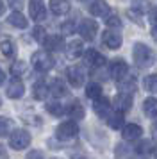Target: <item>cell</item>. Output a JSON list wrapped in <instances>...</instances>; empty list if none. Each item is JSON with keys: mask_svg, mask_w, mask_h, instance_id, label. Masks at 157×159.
<instances>
[{"mask_svg": "<svg viewBox=\"0 0 157 159\" xmlns=\"http://www.w3.org/2000/svg\"><path fill=\"white\" fill-rule=\"evenodd\" d=\"M66 79L73 88H80L86 80V73L80 66H68L66 68Z\"/></svg>", "mask_w": 157, "mask_h": 159, "instance_id": "10", "label": "cell"}, {"mask_svg": "<svg viewBox=\"0 0 157 159\" xmlns=\"http://www.w3.org/2000/svg\"><path fill=\"white\" fill-rule=\"evenodd\" d=\"M127 16H128V18H130L134 23H139V25L143 23V22H141V11H139L137 7H136V9H128V11H127Z\"/></svg>", "mask_w": 157, "mask_h": 159, "instance_id": "34", "label": "cell"}, {"mask_svg": "<svg viewBox=\"0 0 157 159\" xmlns=\"http://www.w3.org/2000/svg\"><path fill=\"white\" fill-rule=\"evenodd\" d=\"M4 80H6V75H4V70L0 68V84H4Z\"/></svg>", "mask_w": 157, "mask_h": 159, "instance_id": "43", "label": "cell"}, {"mask_svg": "<svg viewBox=\"0 0 157 159\" xmlns=\"http://www.w3.org/2000/svg\"><path fill=\"white\" fill-rule=\"evenodd\" d=\"M30 63H32L36 72H39V73H47V72H50V70L54 68V59L50 57L48 50L34 52L32 57H30Z\"/></svg>", "mask_w": 157, "mask_h": 159, "instance_id": "2", "label": "cell"}, {"mask_svg": "<svg viewBox=\"0 0 157 159\" xmlns=\"http://www.w3.org/2000/svg\"><path fill=\"white\" fill-rule=\"evenodd\" d=\"M105 61L107 59L95 48H89V50L84 52V63L87 66H91V68H102L105 65Z\"/></svg>", "mask_w": 157, "mask_h": 159, "instance_id": "13", "label": "cell"}, {"mask_svg": "<svg viewBox=\"0 0 157 159\" xmlns=\"http://www.w3.org/2000/svg\"><path fill=\"white\" fill-rule=\"evenodd\" d=\"M152 29H154V32H157V9L152 11Z\"/></svg>", "mask_w": 157, "mask_h": 159, "instance_id": "37", "label": "cell"}, {"mask_svg": "<svg viewBox=\"0 0 157 159\" xmlns=\"http://www.w3.org/2000/svg\"><path fill=\"white\" fill-rule=\"evenodd\" d=\"M4 13H6V4H4V2L0 0V16L4 15Z\"/></svg>", "mask_w": 157, "mask_h": 159, "instance_id": "41", "label": "cell"}, {"mask_svg": "<svg viewBox=\"0 0 157 159\" xmlns=\"http://www.w3.org/2000/svg\"><path fill=\"white\" fill-rule=\"evenodd\" d=\"M143 84H145V89H146V91H150V93H157V73L148 75Z\"/></svg>", "mask_w": 157, "mask_h": 159, "instance_id": "30", "label": "cell"}, {"mask_svg": "<svg viewBox=\"0 0 157 159\" xmlns=\"http://www.w3.org/2000/svg\"><path fill=\"white\" fill-rule=\"evenodd\" d=\"M66 52H68V57L71 59H77L82 56L84 52V45H82V39H73L66 45Z\"/></svg>", "mask_w": 157, "mask_h": 159, "instance_id": "19", "label": "cell"}, {"mask_svg": "<svg viewBox=\"0 0 157 159\" xmlns=\"http://www.w3.org/2000/svg\"><path fill=\"white\" fill-rule=\"evenodd\" d=\"M11 127H13V120L7 118V116H0V138L7 136Z\"/></svg>", "mask_w": 157, "mask_h": 159, "instance_id": "29", "label": "cell"}, {"mask_svg": "<svg viewBox=\"0 0 157 159\" xmlns=\"http://www.w3.org/2000/svg\"><path fill=\"white\" fill-rule=\"evenodd\" d=\"M141 134H143V129L137 123H127V125L121 127V136L127 141H136V139L141 138Z\"/></svg>", "mask_w": 157, "mask_h": 159, "instance_id": "14", "label": "cell"}, {"mask_svg": "<svg viewBox=\"0 0 157 159\" xmlns=\"http://www.w3.org/2000/svg\"><path fill=\"white\" fill-rule=\"evenodd\" d=\"M116 156H130V150L123 148V145H118L116 147Z\"/></svg>", "mask_w": 157, "mask_h": 159, "instance_id": "36", "label": "cell"}, {"mask_svg": "<svg viewBox=\"0 0 157 159\" xmlns=\"http://www.w3.org/2000/svg\"><path fill=\"white\" fill-rule=\"evenodd\" d=\"M121 41H123V38H121L120 32H116L114 29H107L104 34H102V43L105 45L109 50H118L121 47Z\"/></svg>", "mask_w": 157, "mask_h": 159, "instance_id": "7", "label": "cell"}, {"mask_svg": "<svg viewBox=\"0 0 157 159\" xmlns=\"http://www.w3.org/2000/svg\"><path fill=\"white\" fill-rule=\"evenodd\" d=\"M93 109L98 118H109L111 116V109H113V102L105 98V97H98L95 104H93Z\"/></svg>", "mask_w": 157, "mask_h": 159, "instance_id": "12", "label": "cell"}, {"mask_svg": "<svg viewBox=\"0 0 157 159\" xmlns=\"http://www.w3.org/2000/svg\"><path fill=\"white\" fill-rule=\"evenodd\" d=\"M136 154H139V156H146V154H150L152 152V145H150V141H141V143H137L134 147Z\"/></svg>", "mask_w": 157, "mask_h": 159, "instance_id": "32", "label": "cell"}, {"mask_svg": "<svg viewBox=\"0 0 157 159\" xmlns=\"http://www.w3.org/2000/svg\"><path fill=\"white\" fill-rule=\"evenodd\" d=\"M0 50L4 54V57H7V59H13L16 56V47H14V43L11 39H4L0 43Z\"/></svg>", "mask_w": 157, "mask_h": 159, "instance_id": "24", "label": "cell"}, {"mask_svg": "<svg viewBox=\"0 0 157 159\" xmlns=\"http://www.w3.org/2000/svg\"><path fill=\"white\" fill-rule=\"evenodd\" d=\"M43 47L48 52H59V50H63L66 45H64V39L61 36H47Z\"/></svg>", "mask_w": 157, "mask_h": 159, "instance_id": "16", "label": "cell"}, {"mask_svg": "<svg viewBox=\"0 0 157 159\" xmlns=\"http://www.w3.org/2000/svg\"><path fill=\"white\" fill-rule=\"evenodd\" d=\"M132 57H134V63L139 68H148L155 63V54L150 48L148 45L145 43H136L134 48H132Z\"/></svg>", "mask_w": 157, "mask_h": 159, "instance_id": "1", "label": "cell"}, {"mask_svg": "<svg viewBox=\"0 0 157 159\" xmlns=\"http://www.w3.org/2000/svg\"><path fill=\"white\" fill-rule=\"evenodd\" d=\"M50 93L57 97V98H61V97H66L68 95V86H66V82L61 79H54L52 80V84H50Z\"/></svg>", "mask_w": 157, "mask_h": 159, "instance_id": "20", "label": "cell"}, {"mask_svg": "<svg viewBox=\"0 0 157 159\" xmlns=\"http://www.w3.org/2000/svg\"><path fill=\"white\" fill-rule=\"evenodd\" d=\"M30 141H32V138H30V134L25 129H16L9 136V147L13 150H23V148H27L29 145H30Z\"/></svg>", "mask_w": 157, "mask_h": 159, "instance_id": "4", "label": "cell"}, {"mask_svg": "<svg viewBox=\"0 0 157 159\" xmlns=\"http://www.w3.org/2000/svg\"><path fill=\"white\" fill-rule=\"evenodd\" d=\"M29 15L34 22L47 20V7H45L43 0H29Z\"/></svg>", "mask_w": 157, "mask_h": 159, "instance_id": "9", "label": "cell"}, {"mask_svg": "<svg viewBox=\"0 0 157 159\" xmlns=\"http://www.w3.org/2000/svg\"><path fill=\"white\" fill-rule=\"evenodd\" d=\"M25 73H27V63L25 61L18 59V61H14L13 65H11V75H14V77H23Z\"/></svg>", "mask_w": 157, "mask_h": 159, "instance_id": "25", "label": "cell"}, {"mask_svg": "<svg viewBox=\"0 0 157 159\" xmlns=\"http://www.w3.org/2000/svg\"><path fill=\"white\" fill-rule=\"evenodd\" d=\"M7 4H9L14 11H20V9L25 6V0H7Z\"/></svg>", "mask_w": 157, "mask_h": 159, "instance_id": "35", "label": "cell"}, {"mask_svg": "<svg viewBox=\"0 0 157 159\" xmlns=\"http://www.w3.org/2000/svg\"><path fill=\"white\" fill-rule=\"evenodd\" d=\"M155 156H157V154H155Z\"/></svg>", "mask_w": 157, "mask_h": 159, "instance_id": "45", "label": "cell"}, {"mask_svg": "<svg viewBox=\"0 0 157 159\" xmlns=\"http://www.w3.org/2000/svg\"><path fill=\"white\" fill-rule=\"evenodd\" d=\"M109 125L113 127V129H121L123 125H125V118H123V113L121 111H116L114 115H111L109 116Z\"/></svg>", "mask_w": 157, "mask_h": 159, "instance_id": "27", "label": "cell"}, {"mask_svg": "<svg viewBox=\"0 0 157 159\" xmlns=\"http://www.w3.org/2000/svg\"><path fill=\"white\" fill-rule=\"evenodd\" d=\"M66 115L70 116V118H73V120H82L86 115L84 111V106L80 104V102H73V104H70L68 106V109H66Z\"/></svg>", "mask_w": 157, "mask_h": 159, "instance_id": "21", "label": "cell"}, {"mask_svg": "<svg viewBox=\"0 0 157 159\" xmlns=\"http://www.w3.org/2000/svg\"><path fill=\"white\" fill-rule=\"evenodd\" d=\"M105 25L109 29H121V20L116 15H109L105 18Z\"/></svg>", "mask_w": 157, "mask_h": 159, "instance_id": "33", "label": "cell"}, {"mask_svg": "<svg viewBox=\"0 0 157 159\" xmlns=\"http://www.w3.org/2000/svg\"><path fill=\"white\" fill-rule=\"evenodd\" d=\"M143 111H145V115L148 116V118H155L157 116V98H154V97L145 98V102H143Z\"/></svg>", "mask_w": 157, "mask_h": 159, "instance_id": "23", "label": "cell"}, {"mask_svg": "<svg viewBox=\"0 0 157 159\" xmlns=\"http://www.w3.org/2000/svg\"><path fill=\"white\" fill-rule=\"evenodd\" d=\"M0 157H7V152H6V148L0 145Z\"/></svg>", "mask_w": 157, "mask_h": 159, "instance_id": "42", "label": "cell"}, {"mask_svg": "<svg viewBox=\"0 0 157 159\" xmlns=\"http://www.w3.org/2000/svg\"><path fill=\"white\" fill-rule=\"evenodd\" d=\"M113 107L116 109V111H121V113L128 111V109L132 107V93L120 91V93L113 98Z\"/></svg>", "mask_w": 157, "mask_h": 159, "instance_id": "11", "label": "cell"}, {"mask_svg": "<svg viewBox=\"0 0 157 159\" xmlns=\"http://www.w3.org/2000/svg\"><path fill=\"white\" fill-rule=\"evenodd\" d=\"M47 36H48V34H47V30L43 29V27H39V25H36L34 29H32V38H34L36 41H38V43H45V39H47Z\"/></svg>", "mask_w": 157, "mask_h": 159, "instance_id": "31", "label": "cell"}, {"mask_svg": "<svg viewBox=\"0 0 157 159\" xmlns=\"http://www.w3.org/2000/svg\"><path fill=\"white\" fill-rule=\"evenodd\" d=\"M78 34L84 41H93L96 38V32H98V23L91 20V18H84L82 22L78 23Z\"/></svg>", "mask_w": 157, "mask_h": 159, "instance_id": "5", "label": "cell"}, {"mask_svg": "<svg viewBox=\"0 0 157 159\" xmlns=\"http://www.w3.org/2000/svg\"><path fill=\"white\" fill-rule=\"evenodd\" d=\"M86 95L91 98V100H96L98 97H102V86L98 82H89L86 86Z\"/></svg>", "mask_w": 157, "mask_h": 159, "instance_id": "26", "label": "cell"}, {"mask_svg": "<svg viewBox=\"0 0 157 159\" xmlns=\"http://www.w3.org/2000/svg\"><path fill=\"white\" fill-rule=\"evenodd\" d=\"M78 134V125L75 120H66V122L59 123L56 129V138L61 141H70Z\"/></svg>", "mask_w": 157, "mask_h": 159, "instance_id": "3", "label": "cell"}, {"mask_svg": "<svg viewBox=\"0 0 157 159\" xmlns=\"http://www.w3.org/2000/svg\"><path fill=\"white\" fill-rule=\"evenodd\" d=\"M50 93V86H47V82L45 80H38L34 82V86H32V97H34L36 100H45Z\"/></svg>", "mask_w": 157, "mask_h": 159, "instance_id": "18", "label": "cell"}, {"mask_svg": "<svg viewBox=\"0 0 157 159\" xmlns=\"http://www.w3.org/2000/svg\"><path fill=\"white\" fill-rule=\"evenodd\" d=\"M0 106H2V97H0Z\"/></svg>", "mask_w": 157, "mask_h": 159, "instance_id": "44", "label": "cell"}, {"mask_svg": "<svg viewBox=\"0 0 157 159\" xmlns=\"http://www.w3.org/2000/svg\"><path fill=\"white\" fill-rule=\"evenodd\" d=\"M29 157H43V152H39V150L30 152V154H29Z\"/></svg>", "mask_w": 157, "mask_h": 159, "instance_id": "40", "label": "cell"}, {"mask_svg": "<svg viewBox=\"0 0 157 159\" xmlns=\"http://www.w3.org/2000/svg\"><path fill=\"white\" fill-rule=\"evenodd\" d=\"M23 93H25V86H23V82L20 80V77H14L13 75L11 82L7 84V97H9V98H20Z\"/></svg>", "mask_w": 157, "mask_h": 159, "instance_id": "15", "label": "cell"}, {"mask_svg": "<svg viewBox=\"0 0 157 159\" xmlns=\"http://www.w3.org/2000/svg\"><path fill=\"white\" fill-rule=\"evenodd\" d=\"M150 130H152V139H154V143H157V122L152 123Z\"/></svg>", "mask_w": 157, "mask_h": 159, "instance_id": "38", "label": "cell"}, {"mask_svg": "<svg viewBox=\"0 0 157 159\" xmlns=\"http://www.w3.org/2000/svg\"><path fill=\"white\" fill-rule=\"evenodd\" d=\"M7 22L11 23L13 27H18V29H27V25H29L27 18L21 15L20 11H14V13H11V15H9V18H7Z\"/></svg>", "mask_w": 157, "mask_h": 159, "instance_id": "22", "label": "cell"}, {"mask_svg": "<svg viewBox=\"0 0 157 159\" xmlns=\"http://www.w3.org/2000/svg\"><path fill=\"white\" fill-rule=\"evenodd\" d=\"M47 111L54 116H63L66 113V109L63 107V104H59V102H48L47 104Z\"/></svg>", "mask_w": 157, "mask_h": 159, "instance_id": "28", "label": "cell"}, {"mask_svg": "<svg viewBox=\"0 0 157 159\" xmlns=\"http://www.w3.org/2000/svg\"><path fill=\"white\" fill-rule=\"evenodd\" d=\"M127 73H128V65L121 57H116V59L111 61V65H109V75H111L116 82L121 80Z\"/></svg>", "mask_w": 157, "mask_h": 159, "instance_id": "6", "label": "cell"}, {"mask_svg": "<svg viewBox=\"0 0 157 159\" xmlns=\"http://www.w3.org/2000/svg\"><path fill=\"white\" fill-rule=\"evenodd\" d=\"M87 11H89L93 16H96V18H107V16L111 15L109 4H107L105 0H89Z\"/></svg>", "mask_w": 157, "mask_h": 159, "instance_id": "8", "label": "cell"}, {"mask_svg": "<svg viewBox=\"0 0 157 159\" xmlns=\"http://www.w3.org/2000/svg\"><path fill=\"white\" fill-rule=\"evenodd\" d=\"M70 2L68 0H52L50 2V11L57 16H64L70 13Z\"/></svg>", "mask_w": 157, "mask_h": 159, "instance_id": "17", "label": "cell"}, {"mask_svg": "<svg viewBox=\"0 0 157 159\" xmlns=\"http://www.w3.org/2000/svg\"><path fill=\"white\" fill-rule=\"evenodd\" d=\"M61 29H63V32H68V34H71V32H73V23H63V27H61Z\"/></svg>", "mask_w": 157, "mask_h": 159, "instance_id": "39", "label": "cell"}]
</instances>
